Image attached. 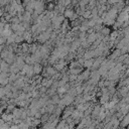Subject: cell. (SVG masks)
<instances>
[{
  "mask_svg": "<svg viewBox=\"0 0 129 129\" xmlns=\"http://www.w3.org/2000/svg\"><path fill=\"white\" fill-rule=\"evenodd\" d=\"M9 68H10V65L6 63L5 60H1V62H0V69H1V72L9 73Z\"/></svg>",
  "mask_w": 129,
  "mask_h": 129,
  "instance_id": "obj_1",
  "label": "cell"
},
{
  "mask_svg": "<svg viewBox=\"0 0 129 129\" xmlns=\"http://www.w3.org/2000/svg\"><path fill=\"white\" fill-rule=\"evenodd\" d=\"M23 111V108H14L12 111V115L14 119H20V116H21V113Z\"/></svg>",
  "mask_w": 129,
  "mask_h": 129,
  "instance_id": "obj_2",
  "label": "cell"
},
{
  "mask_svg": "<svg viewBox=\"0 0 129 129\" xmlns=\"http://www.w3.org/2000/svg\"><path fill=\"white\" fill-rule=\"evenodd\" d=\"M98 38V34L97 33H95V32H92V33H89V34L87 35V38H86V40L88 43H89L90 44H92L95 40H96Z\"/></svg>",
  "mask_w": 129,
  "mask_h": 129,
  "instance_id": "obj_3",
  "label": "cell"
},
{
  "mask_svg": "<svg viewBox=\"0 0 129 129\" xmlns=\"http://www.w3.org/2000/svg\"><path fill=\"white\" fill-rule=\"evenodd\" d=\"M74 110L75 109H74L73 107H68V108H66L65 111H64V114H63V118L64 119H67V118L71 117V115H72V113H73Z\"/></svg>",
  "mask_w": 129,
  "mask_h": 129,
  "instance_id": "obj_4",
  "label": "cell"
},
{
  "mask_svg": "<svg viewBox=\"0 0 129 129\" xmlns=\"http://www.w3.org/2000/svg\"><path fill=\"white\" fill-rule=\"evenodd\" d=\"M15 38H16V34L14 32L12 33V34L10 36H8L7 38H6V45H11L13 43H15Z\"/></svg>",
  "mask_w": 129,
  "mask_h": 129,
  "instance_id": "obj_5",
  "label": "cell"
},
{
  "mask_svg": "<svg viewBox=\"0 0 129 129\" xmlns=\"http://www.w3.org/2000/svg\"><path fill=\"white\" fill-rule=\"evenodd\" d=\"M32 68H33V73H34V75H39L43 71V67L39 63H35L32 66Z\"/></svg>",
  "mask_w": 129,
  "mask_h": 129,
  "instance_id": "obj_6",
  "label": "cell"
},
{
  "mask_svg": "<svg viewBox=\"0 0 129 129\" xmlns=\"http://www.w3.org/2000/svg\"><path fill=\"white\" fill-rule=\"evenodd\" d=\"M103 58H101V57H98V59L96 60H94V63H93V66H92V68L94 70H96L97 68H100V66H101V64L103 63Z\"/></svg>",
  "mask_w": 129,
  "mask_h": 129,
  "instance_id": "obj_7",
  "label": "cell"
},
{
  "mask_svg": "<svg viewBox=\"0 0 129 129\" xmlns=\"http://www.w3.org/2000/svg\"><path fill=\"white\" fill-rule=\"evenodd\" d=\"M12 33H13V31H12L11 28H6V29H3V30H2V32H1V36L5 37V38H7L8 36H10V35L12 34Z\"/></svg>",
  "mask_w": 129,
  "mask_h": 129,
  "instance_id": "obj_8",
  "label": "cell"
},
{
  "mask_svg": "<svg viewBox=\"0 0 129 129\" xmlns=\"http://www.w3.org/2000/svg\"><path fill=\"white\" fill-rule=\"evenodd\" d=\"M93 57H95L94 50H90L89 52H86L84 53V60H90V59H93Z\"/></svg>",
  "mask_w": 129,
  "mask_h": 129,
  "instance_id": "obj_9",
  "label": "cell"
},
{
  "mask_svg": "<svg viewBox=\"0 0 129 129\" xmlns=\"http://www.w3.org/2000/svg\"><path fill=\"white\" fill-rule=\"evenodd\" d=\"M100 110H101V107L100 106H96L94 108V110H92V116L93 118H97L99 117V114H100Z\"/></svg>",
  "mask_w": 129,
  "mask_h": 129,
  "instance_id": "obj_10",
  "label": "cell"
},
{
  "mask_svg": "<svg viewBox=\"0 0 129 129\" xmlns=\"http://www.w3.org/2000/svg\"><path fill=\"white\" fill-rule=\"evenodd\" d=\"M31 13H29V12H27V11H25L23 14H22V16H23V21H26V22H30L31 21Z\"/></svg>",
  "mask_w": 129,
  "mask_h": 129,
  "instance_id": "obj_11",
  "label": "cell"
},
{
  "mask_svg": "<svg viewBox=\"0 0 129 129\" xmlns=\"http://www.w3.org/2000/svg\"><path fill=\"white\" fill-rule=\"evenodd\" d=\"M74 13H75V12H74L73 9H71V8H67V9L64 11V14H63V15L65 16V18H66V17H67V18H70V17L74 14Z\"/></svg>",
  "mask_w": 129,
  "mask_h": 129,
  "instance_id": "obj_12",
  "label": "cell"
},
{
  "mask_svg": "<svg viewBox=\"0 0 129 129\" xmlns=\"http://www.w3.org/2000/svg\"><path fill=\"white\" fill-rule=\"evenodd\" d=\"M93 63H94V60L93 59H90V60H85V62L83 64V66L85 68H87V69H90V68H92L93 66Z\"/></svg>",
  "mask_w": 129,
  "mask_h": 129,
  "instance_id": "obj_13",
  "label": "cell"
},
{
  "mask_svg": "<svg viewBox=\"0 0 129 129\" xmlns=\"http://www.w3.org/2000/svg\"><path fill=\"white\" fill-rule=\"evenodd\" d=\"M109 93H104V94H102V97H101V103L102 104H105L108 102V100H109Z\"/></svg>",
  "mask_w": 129,
  "mask_h": 129,
  "instance_id": "obj_14",
  "label": "cell"
},
{
  "mask_svg": "<svg viewBox=\"0 0 129 129\" xmlns=\"http://www.w3.org/2000/svg\"><path fill=\"white\" fill-rule=\"evenodd\" d=\"M38 50V47L35 43H32L31 45H29V52L31 53V55H33V53H35L36 51Z\"/></svg>",
  "mask_w": 129,
  "mask_h": 129,
  "instance_id": "obj_15",
  "label": "cell"
},
{
  "mask_svg": "<svg viewBox=\"0 0 129 129\" xmlns=\"http://www.w3.org/2000/svg\"><path fill=\"white\" fill-rule=\"evenodd\" d=\"M85 19H91L92 18V15H91V10H86L84 13H83V15Z\"/></svg>",
  "mask_w": 129,
  "mask_h": 129,
  "instance_id": "obj_16",
  "label": "cell"
},
{
  "mask_svg": "<svg viewBox=\"0 0 129 129\" xmlns=\"http://www.w3.org/2000/svg\"><path fill=\"white\" fill-rule=\"evenodd\" d=\"M84 89H85V87L82 86V85H79L78 87H76V92H77V95H80V94H82L84 92Z\"/></svg>",
  "mask_w": 129,
  "mask_h": 129,
  "instance_id": "obj_17",
  "label": "cell"
},
{
  "mask_svg": "<svg viewBox=\"0 0 129 129\" xmlns=\"http://www.w3.org/2000/svg\"><path fill=\"white\" fill-rule=\"evenodd\" d=\"M82 65H80L79 62H73L71 64V67H70V69H77V68H80Z\"/></svg>",
  "mask_w": 129,
  "mask_h": 129,
  "instance_id": "obj_18",
  "label": "cell"
},
{
  "mask_svg": "<svg viewBox=\"0 0 129 129\" xmlns=\"http://www.w3.org/2000/svg\"><path fill=\"white\" fill-rule=\"evenodd\" d=\"M91 0H80V6L81 7H85L86 5H88L90 3Z\"/></svg>",
  "mask_w": 129,
  "mask_h": 129,
  "instance_id": "obj_19",
  "label": "cell"
},
{
  "mask_svg": "<svg viewBox=\"0 0 129 129\" xmlns=\"http://www.w3.org/2000/svg\"><path fill=\"white\" fill-rule=\"evenodd\" d=\"M53 8H55V4L50 2L49 5H47V9H49V11H53Z\"/></svg>",
  "mask_w": 129,
  "mask_h": 129,
  "instance_id": "obj_20",
  "label": "cell"
},
{
  "mask_svg": "<svg viewBox=\"0 0 129 129\" xmlns=\"http://www.w3.org/2000/svg\"><path fill=\"white\" fill-rule=\"evenodd\" d=\"M6 43V38L3 36H0V44H5Z\"/></svg>",
  "mask_w": 129,
  "mask_h": 129,
  "instance_id": "obj_21",
  "label": "cell"
},
{
  "mask_svg": "<svg viewBox=\"0 0 129 129\" xmlns=\"http://www.w3.org/2000/svg\"><path fill=\"white\" fill-rule=\"evenodd\" d=\"M4 13H5V10H4V8H3V7H0V17H2Z\"/></svg>",
  "mask_w": 129,
  "mask_h": 129,
  "instance_id": "obj_22",
  "label": "cell"
},
{
  "mask_svg": "<svg viewBox=\"0 0 129 129\" xmlns=\"http://www.w3.org/2000/svg\"><path fill=\"white\" fill-rule=\"evenodd\" d=\"M4 47H5V44H0V52L4 50Z\"/></svg>",
  "mask_w": 129,
  "mask_h": 129,
  "instance_id": "obj_23",
  "label": "cell"
},
{
  "mask_svg": "<svg viewBox=\"0 0 129 129\" xmlns=\"http://www.w3.org/2000/svg\"><path fill=\"white\" fill-rule=\"evenodd\" d=\"M15 3H17V4H21L22 3V0H13Z\"/></svg>",
  "mask_w": 129,
  "mask_h": 129,
  "instance_id": "obj_24",
  "label": "cell"
},
{
  "mask_svg": "<svg viewBox=\"0 0 129 129\" xmlns=\"http://www.w3.org/2000/svg\"><path fill=\"white\" fill-rule=\"evenodd\" d=\"M0 60H1V58H0Z\"/></svg>",
  "mask_w": 129,
  "mask_h": 129,
  "instance_id": "obj_25",
  "label": "cell"
}]
</instances>
